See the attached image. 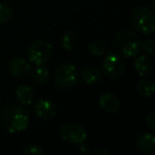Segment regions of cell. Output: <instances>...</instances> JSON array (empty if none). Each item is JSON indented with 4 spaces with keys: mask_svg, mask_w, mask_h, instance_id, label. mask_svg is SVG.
Segmentation results:
<instances>
[{
    "mask_svg": "<svg viewBox=\"0 0 155 155\" xmlns=\"http://www.w3.org/2000/svg\"><path fill=\"white\" fill-rule=\"evenodd\" d=\"M2 124L8 132L16 134L22 132L29 125V115L25 108L18 105L8 106L1 116Z\"/></svg>",
    "mask_w": 155,
    "mask_h": 155,
    "instance_id": "1",
    "label": "cell"
},
{
    "mask_svg": "<svg viewBox=\"0 0 155 155\" xmlns=\"http://www.w3.org/2000/svg\"><path fill=\"white\" fill-rule=\"evenodd\" d=\"M114 45L123 58H135L139 52L140 43L135 32L129 29L118 31L114 37Z\"/></svg>",
    "mask_w": 155,
    "mask_h": 155,
    "instance_id": "2",
    "label": "cell"
},
{
    "mask_svg": "<svg viewBox=\"0 0 155 155\" xmlns=\"http://www.w3.org/2000/svg\"><path fill=\"white\" fill-rule=\"evenodd\" d=\"M52 52H53V48L49 41L37 39L33 41L29 47V61L35 66H44L50 61Z\"/></svg>",
    "mask_w": 155,
    "mask_h": 155,
    "instance_id": "3",
    "label": "cell"
},
{
    "mask_svg": "<svg viewBox=\"0 0 155 155\" xmlns=\"http://www.w3.org/2000/svg\"><path fill=\"white\" fill-rule=\"evenodd\" d=\"M133 27L143 34H151L155 29V15L152 10L148 8L136 9L131 15Z\"/></svg>",
    "mask_w": 155,
    "mask_h": 155,
    "instance_id": "4",
    "label": "cell"
},
{
    "mask_svg": "<svg viewBox=\"0 0 155 155\" xmlns=\"http://www.w3.org/2000/svg\"><path fill=\"white\" fill-rule=\"evenodd\" d=\"M55 85L60 89H69L78 83V69L72 64H62L56 68L53 74Z\"/></svg>",
    "mask_w": 155,
    "mask_h": 155,
    "instance_id": "5",
    "label": "cell"
},
{
    "mask_svg": "<svg viewBox=\"0 0 155 155\" xmlns=\"http://www.w3.org/2000/svg\"><path fill=\"white\" fill-rule=\"evenodd\" d=\"M63 140L70 144H81L87 138V132L78 122H67L61 129Z\"/></svg>",
    "mask_w": 155,
    "mask_h": 155,
    "instance_id": "6",
    "label": "cell"
},
{
    "mask_svg": "<svg viewBox=\"0 0 155 155\" xmlns=\"http://www.w3.org/2000/svg\"><path fill=\"white\" fill-rule=\"evenodd\" d=\"M103 72L108 79L117 80L124 73L125 63L120 55L110 53L105 56L103 61Z\"/></svg>",
    "mask_w": 155,
    "mask_h": 155,
    "instance_id": "7",
    "label": "cell"
},
{
    "mask_svg": "<svg viewBox=\"0 0 155 155\" xmlns=\"http://www.w3.org/2000/svg\"><path fill=\"white\" fill-rule=\"evenodd\" d=\"M10 72L17 78H26L30 74L32 70V66L30 61L24 58H15L10 62L9 64Z\"/></svg>",
    "mask_w": 155,
    "mask_h": 155,
    "instance_id": "8",
    "label": "cell"
},
{
    "mask_svg": "<svg viewBox=\"0 0 155 155\" xmlns=\"http://www.w3.org/2000/svg\"><path fill=\"white\" fill-rule=\"evenodd\" d=\"M34 112L41 119L45 121L51 120L55 116V108L50 100L38 99L34 104Z\"/></svg>",
    "mask_w": 155,
    "mask_h": 155,
    "instance_id": "9",
    "label": "cell"
},
{
    "mask_svg": "<svg viewBox=\"0 0 155 155\" xmlns=\"http://www.w3.org/2000/svg\"><path fill=\"white\" fill-rule=\"evenodd\" d=\"M136 148L144 154H152L155 151V135L152 132H143L136 139Z\"/></svg>",
    "mask_w": 155,
    "mask_h": 155,
    "instance_id": "10",
    "label": "cell"
},
{
    "mask_svg": "<svg viewBox=\"0 0 155 155\" xmlns=\"http://www.w3.org/2000/svg\"><path fill=\"white\" fill-rule=\"evenodd\" d=\"M99 104L106 113H116L120 107L119 99L113 94H103L99 99Z\"/></svg>",
    "mask_w": 155,
    "mask_h": 155,
    "instance_id": "11",
    "label": "cell"
},
{
    "mask_svg": "<svg viewBox=\"0 0 155 155\" xmlns=\"http://www.w3.org/2000/svg\"><path fill=\"white\" fill-rule=\"evenodd\" d=\"M137 58H135L134 62V68L140 77H146L149 73H151L153 69V63L151 58H149L147 55H136Z\"/></svg>",
    "mask_w": 155,
    "mask_h": 155,
    "instance_id": "12",
    "label": "cell"
},
{
    "mask_svg": "<svg viewBox=\"0 0 155 155\" xmlns=\"http://www.w3.org/2000/svg\"><path fill=\"white\" fill-rule=\"evenodd\" d=\"M35 98L34 89L29 85H22L16 91V99L21 105H30Z\"/></svg>",
    "mask_w": 155,
    "mask_h": 155,
    "instance_id": "13",
    "label": "cell"
},
{
    "mask_svg": "<svg viewBox=\"0 0 155 155\" xmlns=\"http://www.w3.org/2000/svg\"><path fill=\"white\" fill-rule=\"evenodd\" d=\"M100 78H101L100 70L93 66L86 67L81 72V79L87 84H94V83L98 82L100 80Z\"/></svg>",
    "mask_w": 155,
    "mask_h": 155,
    "instance_id": "14",
    "label": "cell"
},
{
    "mask_svg": "<svg viewBox=\"0 0 155 155\" xmlns=\"http://www.w3.org/2000/svg\"><path fill=\"white\" fill-rule=\"evenodd\" d=\"M154 81L149 80V79H143L141 80L136 86V91H138V94L143 97H152L153 93H154Z\"/></svg>",
    "mask_w": 155,
    "mask_h": 155,
    "instance_id": "15",
    "label": "cell"
},
{
    "mask_svg": "<svg viewBox=\"0 0 155 155\" xmlns=\"http://www.w3.org/2000/svg\"><path fill=\"white\" fill-rule=\"evenodd\" d=\"M88 51L91 55L101 58L106 54V46L102 41L99 39H94L88 44Z\"/></svg>",
    "mask_w": 155,
    "mask_h": 155,
    "instance_id": "16",
    "label": "cell"
},
{
    "mask_svg": "<svg viewBox=\"0 0 155 155\" xmlns=\"http://www.w3.org/2000/svg\"><path fill=\"white\" fill-rule=\"evenodd\" d=\"M49 75L50 73L47 68H45L44 66H37V68L33 71L32 77L35 82H37L38 84H45L49 80Z\"/></svg>",
    "mask_w": 155,
    "mask_h": 155,
    "instance_id": "17",
    "label": "cell"
},
{
    "mask_svg": "<svg viewBox=\"0 0 155 155\" xmlns=\"http://www.w3.org/2000/svg\"><path fill=\"white\" fill-rule=\"evenodd\" d=\"M78 44V36L71 31H68L62 37V46L66 50H72Z\"/></svg>",
    "mask_w": 155,
    "mask_h": 155,
    "instance_id": "18",
    "label": "cell"
},
{
    "mask_svg": "<svg viewBox=\"0 0 155 155\" xmlns=\"http://www.w3.org/2000/svg\"><path fill=\"white\" fill-rule=\"evenodd\" d=\"M12 15H13V12H12L11 7L5 3L0 2V25L9 21Z\"/></svg>",
    "mask_w": 155,
    "mask_h": 155,
    "instance_id": "19",
    "label": "cell"
},
{
    "mask_svg": "<svg viewBox=\"0 0 155 155\" xmlns=\"http://www.w3.org/2000/svg\"><path fill=\"white\" fill-rule=\"evenodd\" d=\"M24 154H28V155H41L45 153L44 149L39 146H35V144H31L22 150Z\"/></svg>",
    "mask_w": 155,
    "mask_h": 155,
    "instance_id": "20",
    "label": "cell"
},
{
    "mask_svg": "<svg viewBox=\"0 0 155 155\" xmlns=\"http://www.w3.org/2000/svg\"><path fill=\"white\" fill-rule=\"evenodd\" d=\"M142 50L148 54H153L155 51V41L152 38H148L142 44Z\"/></svg>",
    "mask_w": 155,
    "mask_h": 155,
    "instance_id": "21",
    "label": "cell"
},
{
    "mask_svg": "<svg viewBox=\"0 0 155 155\" xmlns=\"http://www.w3.org/2000/svg\"><path fill=\"white\" fill-rule=\"evenodd\" d=\"M147 125L150 127V130H155V112H151L147 116Z\"/></svg>",
    "mask_w": 155,
    "mask_h": 155,
    "instance_id": "22",
    "label": "cell"
},
{
    "mask_svg": "<svg viewBox=\"0 0 155 155\" xmlns=\"http://www.w3.org/2000/svg\"><path fill=\"white\" fill-rule=\"evenodd\" d=\"M100 154H102V155H107L108 154V151L107 150H105V149H103V148H100V149H98V150H96L95 151V155H100Z\"/></svg>",
    "mask_w": 155,
    "mask_h": 155,
    "instance_id": "23",
    "label": "cell"
}]
</instances>
